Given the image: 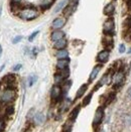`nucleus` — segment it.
Wrapping results in <instances>:
<instances>
[{"mask_svg": "<svg viewBox=\"0 0 131 132\" xmlns=\"http://www.w3.org/2000/svg\"><path fill=\"white\" fill-rule=\"evenodd\" d=\"M128 53H129V54H131V47H130V48H129V51H128Z\"/></svg>", "mask_w": 131, "mask_h": 132, "instance_id": "4c0bfd02", "label": "nucleus"}, {"mask_svg": "<svg viewBox=\"0 0 131 132\" xmlns=\"http://www.w3.org/2000/svg\"><path fill=\"white\" fill-rule=\"evenodd\" d=\"M33 111L34 109H30V111L28 112V114H27V119H30V118H33V116H34V114H33Z\"/></svg>", "mask_w": 131, "mask_h": 132, "instance_id": "c756f323", "label": "nucleus"}, {"mask_svg": "<svg viewBox=\"0 0 131 132\" xmlns=\"http://www.w3.org/2000/svg\"><path fill=\"white\" fill-rule=\"evenodd\" d=\"M16 98V92L13 88H6L0 95V102L2 104H9Z\"/></svg>", "mask_w": 131, "mask_h": 132, "instance_id": "f03ea898", "label": "nucleus"}, {"mask_svg": "<svg viewBox=\"0 0 131 132\" xmlns=\"http://www.w3.org/2000/svg\"><path fill=\"white\" fill-rule=\"evenodd\" d=\"M124 79H125V74H124V72L119 70V71H116L115 74L113 75L112 81H113V84H114L115 86H121V85L123 84V82H124Z\"/></svg>", "mask_w": 131, "mask_h": 132, "instance_id": "20e7f679", "label": "nucleus"}, {"mask_svg": "<svg viewBox=\"0 0 131 132\" xmlns=\"http://www.w3.org/2000/svg\"><path fill=\"white\" fill-rule=\"evenodd\" d=\"M1 55H2V46L0 45V57H1Z\"/></svg>", "mask_w": 131, "mask_h": 132, "instance_id": "e433bc0d", "label": "nucleus"}, {"mask_svg": "<svg viewBox=\"0 0 131 132\" xmlns=\"http://www.w3.org/2000/svg\"><path fill=\"white\" fill-rule=\"evenodd\" d=\"M55 56L59 59V60H62V59H68L69 56V52L67 50H60L55 53Z\"/></svg>", "mask_w": 131, "mask_h": 132, "instance_id": "aec40b11", "label": "nucleus"}, {"mask_svg": "<svg viewBox=\"0 0 131 132\" xmlns=\"http://www.w3.org/2000/svg\"><path fill=\"white\" fill-rule=\"evenodd\" d=\"M62 38H65V32H64L63 30L55 29V30H54V31L52 32V34H51V39H52L54 43L60 40V39H62Z\"/></svg>", "mask_w": 131, "mask_h": 132, "instance_id": "9d476101", "label": "nucleus"}, {"mask_svg": "<svg viewBox=\"0 0 131 132\" xmlns=\"http://www.w3.org/2000/svg\"><path fill=\"white\" fill-rule=\"evenodd\" d=\"M114 11H115V6H114L113 3H108V4L104 7V14H105V15L111 16V15H113Z\"/></svg>", "mask_w": 131, "mask_h": 132, "instance_id": "dca6fc26", "label": "nucleus"}, {"mask_svg": "<svg viewBox=\"0 0 131 132\" xmlns=\"http://www.w3.org/2000/svg\"><path fill=\"white\" fill-rule=\"evenodd\" d=\"M21 39H22V36H21V35H18V36H15V37L13 38L12 43L15 44H17V43H19V42H20Z\"/></svg>", "mask_w": 131, "mask_h": 132, "instance_id": "bb28decb", "label": "nucleus"}, {"mask_svg": "<svg viewBox=\"0 0 131 132\" xmlns=\"http://www.w3.org/2000/svg\"><path fill=\"white\" fill-rule=\"evenodd\" d=\"M22 0H11V4L12 5H18Z\"/></svg>", "mask_w": 131, "mask_h": 132, "instance_id": "2f4dec72", "label": "nucleus"}, {"mask_svg": "<svg viewBox=\"0 0 131 132\" xmlns=\"http://www.w3.org/2000/svg\"><path fill=\"white\" fill-rule=\"evenodd\" d=\"M54 1L55 0H39V6L42 7V9H48L51 6H52V4L54 3Z\"/></svg>", "mask_w": 131, "mask_h": 132, "instance_id": "f3484780", "label": "nucleus"}, {"mask_svg": "<svg viewBox=\"0 0 131 132\" xmlns=\"http://www.w3.org/2000/svg\"><path fill=\"white\" fill-rule=\"evenodd\" d=\"M101 69H102V65H97V66L94 67V69L92 70V72H91V74H90V77H89V82L91 83V82H93L96 77L98 76L99 72L101 71Z\"/></svg>", "mask_w": 131, "mask_h": 132, "instance_id": "ddd939ff", "label": "nucleus"}, {"mask_svg": "<svg viewBox=\"0 0 131 132\" xmlns=\"http://www.w3.org/2000/svg\"><path fill=\"white\" fill-rule=\"evenodd\" d=\"M32 120H33L34 125H37V126H38V125H42L44 122L45 116H44V114L43 112H36V113L34 114V116H33Z\"/></svg>", "mask_w": 131, "mask_h": 132, "instance_id": "1a4fd4ad", "label": "nucleus"}, {"mask_svg": "<svg viewBox=\"0 0 131 132\" xmlns=\"http://www.w3.org/2000/svg\"><path fill=\"white\" fill-rule=\"evenodd\" d=\"M109 55H110V52L108 50H103V51H101L98 54L96 60H97V62L100 63V64H105V63L108 62Z\"/></svg>", "mask_w": 131, "mask_h": 132, "instance_id": "6e6552de", "label": "nucleus"}, {"mask_svg": "<svg viewBox=\"0 0 131 132\" xmlns=\"http://www.w3.org/2000/svg\"><path fill=\"white\" fill-rule=\"evenodd\" d=\"M87 89H88V84H84V85H82V86L79 88V90L77 91L76 99H79V98H81L82 96H84V94L86 93Z\"/></svg>", "mask_w": 131, "mask_h": 132, "instance_id": "6ab92c4d", "label": "nucleus"}, {"mask_svg": "<svg viewBox=\"0 0 131 132\" xmlns=\"http://www.w3.org/2000/svg\"><path fill=\"white\" fill-rule=\"evenodd\" d=\"M69 64H70V60H69V59H62V60H59L58 63H56V69H58L59 71L66 70V69H68Z\"/></svg>", "mask_w": 131, "mask_h": 132, "instance_id": "f8f14e48", "label": "nucleus"}, {"mask_svg": "<svg viewBox=\"0 0 131 132\" xmlns=\"http://www.w3.org/2000/svg\"><path fill=\"white\" fill-rule=\"evenodd\" d=\"M92 97H93V93H89L87 96L84 98V100H83V106L89 105L90 102H91V100H92Z\"/></svg>", "mask_w": 131, "mask_h": 132, "instance_id": "5701e85b", "label": "nucleus"}, {"mask_svg": "<svg viewBox=\"0 0 131 132\" xmlns=\"http://www.w3.org/2000/svg\"><path fill=\"white\" fill-rule=\"evenodd\" d=\"M68 4V0H62L56 6H55V13H58V12H60V11L62 10L64 7H65L66 5Z\"/></svg>", "mask_w": 131, "mask_h": 132, "instance_id": "4be33fe9", "label": "nucleus"}, {"mask_svg": "<svg viewBox=\"0 0 131 132\" xmlns=\"http://www.w3.org/2000/svg\"><path fill=\"white\" fill-rule=\"evenodd\" d=\"M110 81V78H109V75L108 74H105L103 77H102V79L99 81L98 83H97V85L95 86V89H94V91H97L99 88H101L102 86H104L105 84H107V83H109Z\"/></svg>", "mask_w": 131, "mask_h": 132, "instance_id": "4468645a", "label": "nucleus"}, {"mask_svg": "<svg viewBox=\"0 0 131 132\" xmlns=\"http://www.w3.org/2000/svg\"><path fill=\"white\" fill-rule=\"evenodd\" d=\"M114 28H115V24H114V20L112 18L107 19L106 21L104 22V25H103V31L105 34L107 35H111L114 32Z\"/></svg>", "mask_w": 131, "mask_h": 132, "instance_id": "39448f33", "label": "nucleus"}, {"mask_svg": "<svg viewBox=\"0 0 131 132\" xmlns=\"http://www.w3.org/2000/svg\"><path fill=\"white\" fill-rule=\"evenodd\" d=\"M77 5H78V0H72L70 3L67 4V6L64 9V15H65L66 17H68V16L73 14V12L76 9Z\"/></svg>", "mask_w": 131, "mask_h": 132, "instance_id": "0eeeda50", "label": "nucleus"}, {"mask_svg": "<svg viewBox=\"0 0 131 132\" xmlns=\"http://www.w3.org/2000/svg\"><path fill=\"white\" fill-rule=\"evenodd\" d=\"M21 68H22L21 64H17L16 66L13 67V71H14V72H17V71H19V70H20Z\"/></svg>", "mask_w": 131, "mask_h": 132, "instance_id": "7c9ffc66", "label": "nucleus"}, {"mask_svg": "<svg viewBox=\"0 0 131 132\" xmlns=\"http://www.w3.org/2000/svg\"><path fill=\"white\" fill-rule=\"evenodd\" d=\"M13 112H14V108H13L12 106H9V107L6 109V114H7V115H11Z\"/></svg>", "mask_w": 131, "mask_h": 132, "instance_id": "cd10ccee", "label": "nucleus"}, {"mask_svg": "<svg viewBox=\"0 0 131 132\" xmlns=\"http://www.w3.org/2000/svg\"><path fill=\"white\" fill-rule=\"evenodd\" d=\"M38 32H39V31H38V30H36V31H34V32L31 33V34L29 35V37H28V40H29V42H32L33 39L35 38V36L38 34Z\"/></svg>", "mask_w": 131, "mask_h": 132, "instance_id": "a878e982", "label": "nucleus"}, {"mask_svg": "<svg viewBox=\"0 0 131 132\" xmlns=\"http://www.w3.org/2000/svg\"><path fill=\"white\" fill-rule=\"evenodd\" d=\"M36 80H37V77H36V76H34V75L29 76L28 79H27V86H28V87H31L33 84L36 82Z\"/></svg>", "mask_w": 131, "mask_h": 132, "instance_id": "b1692460", "label": "nucleus"}, {"mask_svg": "<svg viewBox=\"0 0 131 132\" xmlns=\"http://www.w3.org/2000/svg\"><path fill=\"white\" fill-rule=\"evenodd\" d=\"M124 122L127 124V125H131V114H128L125 116L124 118Z\"/></svg>", "mask_w": 131, "mask_h": 132, "instance_id": "393cba45", "label": "nucleus"}, {"mask_svg": "<svg viewBox=\"0 0 131 132\" xmlns=\"http://www.w3.org/2000/svg\"><path fill=\"white\" fill-rule=\"evenodd\" d=\"M65 80H66L65 77L62 75V73H61V72L56 73V74L55 75V85H60V84H63Z\"/></svg>", "mask_w": 131, "mask_h": 132, "instance_id": "412c9836", "label": "nucleus"}, {"mask_svg": "<svg viewBox=\"0 0 131 132\" xmlns=\"http://www.w3.org/2000/svg\"><path fill=\"white\" fill-rule=\"evenodd\" d=\"M3 127H4V123H3V120L0 119V132L3 130Z\"/></svg>", "mask_w": 131, "mask_h": 132, "instance_id": "473e14b6", "label": "nucleus"}, {"mask_svg": "<svg viewBox=\"0 0 131 132\" xmlns=\"http://www.w3.org/2000/svg\"><path fill=\"white\" fill-rule=\"evenodd\" d=\"M18 16L23 20L30 21V20L35 19L38 16V11L31 6L30 7H24L18 11Z\"/></svg>", "mask_w": 131, "mask_h": 132, "instance_id": "f257e3e1", "label": "nucleus"}, {"mask_svg": "<svg viewBox=\"0 0 131 132\" xmlns=\"http://www.w3.org/2000/svg\"><path fill=\"white\" fill-rule=\"evenodd\" d=\"M62 94H63V89L60 85H55L53 86L52 91H51V98L53 101H58L60 100V98L62 97Z\"/></svg>", "mask_w": 131, "mask_h": 132, "instance_id": "423d86ee", "label": "nucleus"}, {"mask_svg": "<svg viewBox=\"0 0 131 132\" xmlns=\"http://www.w3.org/2000/svg\"><path fill=\"white\" fill-rule=\"evenodd\" d=\"M67 45H68V40L66 38H62V39L55 42V44H54V47H55V50L60 51V50H65Z\"/></svg>", "mask_w": 131, "mask_h": 132, "instance_id": "2eb2a0df", "label": "nucleus"}, {"mask_svg": "<svg viewBox=\"0 0 131 132\" xmlns=\"http://www.w3.org/2000/svg\"><path fill=\"white\" fill-rule=\"evenodd\" d=\"M104 119V108L103 107H99L98 109L95 112L94 115V119H93V126L97 127L98 125H100L102 121Z\"/></svg>", "mask_w": 131, "mask_h": 132, "instance_id": "7ed1b4c3", "label": "nucleus"}, {"mask_svg": "<svg viewBox=\"0 0 131 132\" xmlns=\"http://www.w3.org/2000/svg\"><path fill=\"white\" fill-rule=\"evenodd\" d=\"M125 51H126L125 45L123 44H121L120 45H119V53H120V54H123V53H125Z\"/></svg>", "mask_w": 131, "mask_h": 132, "instance_id": "c85d7f7f", "label": "nucleus"}, {"mask_svg": "<svg viewBox=\"0 0 131 132\" xmlns=\"http://www.w3.org/2000/svg\"><path fill=\"white\" fill-rule=\"evenodd\" d=\"M37 52H38V51H37V48H36V47H34V48L32 50L33 55H37Z\"/></svg>", "mask_w": 131, "mask_h": 132, "instance_id": "f704fd0d", "label": "nucleus"}, {"mask_svg": "<svg viewBox=\"0 0 131 132\" xmlns=\"http://www.w3.org/2000/svg\"><path fill=\"white\" fill-rule=\"evenodd\" d=\"M127 96H128V98L131 100V87H129V89L127 90Z\"/></svg>", "mask_w": 131, "mask_h": 132, "instance_id": "72a5a7b5", "label": "nucleus"}, {"mask_svg": "<svg viewBox=\"0 0 131 132\" xmlns=\"http://www.w3.org/2000/svg\"><path fill=\"white\" fill-rule=\"evenodd\" d=\"M80 110H81V106H77V107H75V108L73 109V111L71 112V114H70L69 118H70V120H71L72 122H74L77 119V117H78V115H79Z\"/></svg>", "mask_w": 131, "mask_h": 132, "instance_id": "a211bd4d", "label": "nucleus"}, {"mask_svg": "<svg viewBox=\"0 0 131 132\" xmlns=\"http://www.w3.org/2000/svg\"><path fill=\"white\" fill-rule=\"evenodd\" d=\"M1 14H2V5L0 4V16H1Z\"/></svg>", "mask_w": 131, "mask_h": 132, "instance_id": "c9c22d12", "label": "nucleus"}, {"mask_svg": "<svg viewBox=\"0 0 131 132\" xmlns=\"http://www.w3.org/2000/svg\"><path fill=\"white\" fill-rule=\"evenodd\" d=\"M65 24H66V19L64 17H58V18H55V20L53 21L52 26L55 29H61L62 27H64Z\"/></svg>", "mask_w": 131, "mask_h": 132, "instance_id": "9b49d317", "label": "nucleus"}]
</instances>
